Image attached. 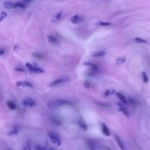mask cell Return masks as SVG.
Here are the masks:
<instances>
[{
    "label": "cell",
    "instance_id": "1",
    "mask_svg": "<svg viewBox=\"0 0 150 150\" xmlns=\"http://www.w3.org/2000/svg\"><path fill=\"white\" fill-rule=\"evenodd\" d=\"M72 103L70 102L69 101L66 100L65 99H58L55 100H51L49 101L47 105L48 107L51 109H55L57 108L60 107L64 105H69L71 104Z\"/></svg>",
    "mask_w": 150,
    "mask_h": 150
},
{
    "label": "cell",
    "instance_id": "2",
    "mask_svg": "<svg viewBox=\"0 0 150 150\" xmlns=\"http://www.w3.org/2000/svg\"><path fill=\"white\" fill-rule=\"evenodd\" d=\"M26 67L28 69V70L32 73H36V74H40V73H43L45 71L41 68L38 67L37 66H35L31 63L27 62L25 63Z\"/></svg>",
    "mask_w": 150,
    "mask_h": 150
},
{
    "label": "cell",
    "instance_id": "3",
    "mask_svg": "<svg viewBox=\"0 0 150 150\" xmlns=\"http://www.w3.org/2000/svg\"><path fill=\"white\" fill-rule=\"evenodd\" d=\"M48 137L49 138L53 144L56 146H60L61 145V141L60 138L57 134L53 131H49L48 132Z\"/></svg>",
    "mask_w": 150,
    "mask_h": 150
},
{
    "label": "cell",
    "instance_id": "4",
    "mask_svg": "<svg viewBox=\"0 0 150 150\" xmlns=\"http://www.w3.org/2000/svg\"><path fill=\"white\" fill-rule=\"evenodd\" d=\"M21 104L24 107L27 108H31L35 106L36 103L35 102V100L33 99H32V98L30 97H28L25 98V99H24L22 100Z\"/></svg>",
    "mask_w": 150,
    "mask_h": 150
},
{
    "label": "cell",
    "instance_id": "5",
    "mask_svg": "<svg viewBox=\"0 0 150 150\" xmlns=\"http://www.w3.org/2000/svg\"><path fill=\"white\" fill-rule=\"evenodd\" d=\"M69 81V79L66 77H62V78H59L56 79L55 80H53V82H52L49 84L50 87H55L56 86L60 85L61 84H63V83H65L66 82H67Z\"/></svg>",
    "mask_w": 150,
    "mask_h": 150
},
{
    "label": "cell",
    "instance_id": "6",
    "mask_svg": "<svg viewBox=\"0 0 150 150\" xmlns=\"http://www.w3.org/2000/svg\"><path fill=\"white\" fill-rule=\"evenodd\" d=\"M15 85L17 87H23L27 88H32L33 85L30 82L27 81H17L15 83Z\"/></svg>",
    "mask_w": 150,
    "mask_h": 150
},
{
    "label": "cell",
    "instance_id": "7",
    "mask_svg": "<svg viewBox=\"0 0 150 150\" xmlns=\"http://www.w3.org/2000/svg\"><path fill=\"white\" fill-rule=\"evenodd\" d=\"M118 105H119V110L120 112H121L123 114L125 115L126 117H130V113L129 112V110H128L125 107H124L123 105H121V104H119V103H117Z\"/></svg>",
    "mask_w": 150,
    "mask_h": 150
},
{
    "label": "cell",
    "instance_id": "8",
    "mask_svg": "<svg viewBox=\"0 0 150 150\" xmlns=\"http://www.w3.org/2000/svg\"><path fill=\"white\" fill-rule=\"evenodd\" d=\"M4 8L7 9L15 8V3L13 1H5L4 2Z\"/></svg>",
    "mask_w": 150,
    "mask_h": 150
},
{
    "label": "cell",
    "instance_id": "9",
    "mask_svg": "<svg viewBox=\"0 0 150 150\" xmlns=\"http://www.w3.org/2000/svg\"><path fill=\"white\" fill-rule=\"evenodd\" d=\"M102 130L103 133L104 134L105 136L109 137L110 135V132L109 129H108L107 125L104 123L102 124Z\"/></svg>",
    "mask_w": 150,
    "mask_h": 150
},
{
    "label": "cell",
    "instance_id": "10",
    "mask_svg": "<svg viewBox=\"0 0 150 150\" xmlns=\"http://www.w3.org/2000/svg\"><path fill=\"white\" fill-rule=\"evenodd\" d=\"M18 132H19V127L18 125H15L13 129H12L11 131H9L8 136H15V135L18 133Z\"/></svg>",
    "mask_w": 150,
    "mask_h": 150
},
{
    "label": "cell",
    "instance_id": "11",
    "mask_svg": "<svg viewBox=\"0 0 150 150\" xmlns=\"http://www.w3.org/2000/svg\"><path fill=\"white\" fill-rule=\"evenodd\" d=\"M114 137H115V140H116V141L117 142L118 145H119V146L120 147V149H121V150H126V149H125V146H124V144L123 143V142L121 141V140L120 139V138L119 136H117V135H115V136H114Z\"/></svg>",
    "mask_w": 150,
    "mask_h": 150
},
{
    "label": "cell",
    "instance_id": "12",
    "mask_svg": "<svg viewBox=\"0 0 150 150\" xmlns=\"http://www.w3.org/2000/svg\"><path fill=\"white\" fill-rule=\"evenodd\" d=\"M116 96L120 99V100L123 103V104H127V100L126 99V97H125L123 95H122L121 93H117Z\"/></svg>",
    "mask_w": 150,
    "mask_h": 150
},
{
    "label": "cell",
    "instance_id": "13",
    "mask_svg": "<svg viewBox=\"0 0 150 150\" xmlns=\"http://www.w3.org/2000/svg\"><path fill=\"white\" fill-rule=\"evenodd\" d=\"M48 39L50 43L53 44H56L58 42L57 38L53 35H50L48 36Z\"/></svg>",
    "mask_w": 150,
    "mask_h": 150
},
{
    "label": "cell",
    "instance_id": "14",
    "mask_svg": "<svg viewBox=\"0 0 150 150\" xmlns=\"http://www.w3.org/2000/svg\"><path fill=\"white\" fill-rule=\"evenodd\" d=\"M7 105L9 109L12 110H15L16 108V105L15 104V103L13 102V101H11V100L8 101L7 103Z\"/></svg>",
    "mask_w": 150,
    "mask_h": 150
},
{
    "label": "cell",
    "instance_id": "15",
    "mask_svg": "<svg viewBox=\"0 0 150 150\" xmlns=\"http://www.w3.org/2000/svg\"><path fill=\"white\" fill-rule=\"evenodd\" d=\"M70 20L71 21V23H73V24H76L78 23H79V21L80 20V18L79 16L77 15H75L71 17Z\"/></svg>",
    "mask_w": 150,
    "mask_h": 150
},
{
    "label": "cell",
    "instance_id": "16",
    "mask_svg": "<svg viewBox=\"0 0 150 150\" xmlns=\"http://www.w3.org/2000/svg\"><path fill=\"white\" fill-rule=\"evenodd\" d=\"M132 41L134 42L135 43H145L147 44V42L145 39H142L141 38H135L132 39Z\"/></svg>",
    "mask_w": 150,
    "mask_h": 150
},
{
    "label": "cell",
    "instance_id": "17",
    "mask_svg": "<svg viewBox=\"0 0 150 150\" xmlns=\"http://www.w3.org/2000/svg\"><path fill=\"white\" fill-rule=\"evenodd\" d=\"M87 145H88V148H90V150H96V148L95 144H94V142H93L92 140H88Z\"/></svg>",
    "mask_w": 150,
    "mask_h": 150
},
{
    "label": "cell",
    "instance_id": "18",
    "mask_svg": "<svg viewBox=\"0 0 150 150\" xmlns=\"http://www.w3.org/2000/svg\"><path fill=\"white\" fill-rule=\"evenodd\" d=\"M62 13H59L55 14V15L53 16V18H52V22H53V23L59 21L60 19L61 16H62Z\"/></svg>",
    "mask_w": 150,
    "mask_h": 150
},
{
    "label": "cell",
    "instance_id": "19",
    "mask_svg": "<svg viewBox=\"0 0 150 150\" xmlns=\"http://www.w3.org/2000/svg\"><path fill=\"white\" fill-rule=\"evenodd\" d=\"M105 54H106V53L104 52L99 51L97 52L96 53H95L94 54V56H95V57H102V56H104V55H105Z\"/></svg>",
    "mask_w": 150,
    "mask_h": 150
},
{
    "label": "cell",
    "instance_id": "20",
    "mask_svg": "<svg viewBox=\"0 0 150 150\" xmlns=\"http://www.w3.org/2000/svg\"><path fill=\"white\" fill-rule=\"evenodd\" d=\"M142 79H143L144 82L145 83H148L149 79H148V76H147V73L146 72H142Z\"/></svg>",
    "mask_w": 150,
    "mask_h": 150
},
{
    "label": "cell",
    "instance_id": "21",
    "mask_svg": "<svg viewBox=\"0 0 150 150\" xmlns=\"http://www.w3.org/2000/svg\"><path fill=\"white\" fill-rule=\"evenodd\" d=\"M7 14L4 11L1 12V14H0V23L3 21L4 19H5L7 18Z\"/></svg>",
    "mask_w": 150,
    "mask_h": 150
},
{
    "label": "cell",
    "instance_id": "22",
    "mask_svg": "<svg viewBox=\"0 0 150 150\" xmlns=\"http://www.w3.org/2000/svg\"><path fill=\"white\" fill-rule=\"evenodd\" d=\"M111 24L112 23H107V22H99L96 24V25L100 26H109L111 25Z\"/></svg>",
    "mask_w": 150,
    "mask_h": 150
},
{
    "label": "cell",
    "instance_id": "23",
    "mask_svg": "<svg viewBox=\"0 0 150 150\" xmlns=\"http://www.w3.org/2000/svg\"><path fill=\"white\" fill-rule=\"evenodd\" d=\"M14 70L16 71V72H25V70H24V69L21 67V66H16V68H14Z\"/></svg>",
    "mask_w": 150,
    "mask_h": 150
},
{
    "label": "cell",
    "instance_id": "24",
    "mask_svg": "<svg viewBox=\"0 0 150 150\" xmlns=\"http://www.w3.org/2000/svg\"><path fill=\"white\" fill-rule=\"evenodd\" d=\"M79 125L80 126V127L82 128L83 130H86L87 129V125L83 121H79Z\"/></svg>",
    "mask_w": 150,
    "mask_h": 150
},
{
    "label": "cell",
    "instance_id": "25",
    "mask_svg": "<svg viewBox=\"0 0 150 150\" xmlns=\"http://www.w3.org/2000/svg\"><path fill=\"white\" fill-rule=\"evenodd\" d=\"M115 93V90L114 89H110V90H108L106 92H105V96H108L109 95H112L113 93Z\"/></svg>",
    "mask_w": 150,
    "mask_h": 150
},
{
    "label": "cell",
    "instance_id": "26",
    "mask_svg": "<svg viewBox=\"0 0 150 150\" xmlns=\"http://www.w3.org/2000/svg\"><path fill=\"white\" fill-rule=\"evenodd\" d=\"M85 65H86L87 66H89L90 67H92L93 69L94 70H97V67L96 65H94V64L93 63H85Z\"/></svg>",
    "mask_w": 150,
    "mask_h": 150
},
{
    "label": "cell",
    "instance_id": "27",
    "mask_svg": "<svg viewBox=\"0 0 150 150\" xmlns=\"http://www.w3.org/2000/svg\"><path fill=\"white\" fill-rule=\"evenodd\" d=\"M125 59L124 58H119L116 60V63L117 65H121V64L125 62Z\"/></svg>",
    "mask_w": 150,
    "mask_h": 150
},
{
    "label": "cell",
    "instance_id": "28",
    "mask_svg": "<svg viewBox=\"0 0 150 150\" xmlns=\"http://www.w3.org/2000/svg\"><path fill=\"white\" fill-rule=\"evenodd\" d=\"M48 149H48L46 147H42L41 146H37L36 147L35 150H48Z\"/></svg>",
    "mask_w": 150,
    "mask_h": 150
},
{
    "label": "cell",
    "instance_id": "29",
    "mask_svg": "<svg viewBox=\"0 0 150 150\" xmlns=\"http://www.w3.org/2000/svg\"><path fill=\"white\" fill-rule=\"evenodd\" d=\"M52 121L54 123L56 124V125H60L61 124V122L60 121L59 119H56V118H53L52 119Z\"/></svg>",
    "mask_w": 150,
    "mask_h": 150
},
{
    "label": "cell",
    "instance_id": "30",
    "mask_svg": "<svg viewBox=\"0 0 150 150\" xmlns=\"http://www.w3.org/2000/svg\"><path fill=\"white\" fill-rule=\"evenodd\" d=\"M33 55L34 57L36 58H38V59H42L43 58L42 55L41 53H34L33 54Z\"/></svg>",
    "mask_w": 150,
    "mask_h": 150
},
{
    "label": "cell",
    "instance_id": "31",
    "mask_svg": "<svg viewBox=\"0 0 150 150\" xmlns=\"http://www.w3.org/2000/svg\"><path fill=\"white\" fill-rule=\"evenodd\" d=\"M23 150H31V147L30 144L28 143L26 144L25 146V147H24Z\"/></svg>",
    "mask_w": 150,
    "mask_h": 150
},
{
    "label": "cell",
    "instance_id": "32",
    "mask_svg": "<svg viewBox=\"0 0 150 150\" xmlns=\"http://www.w3.org/2000/svg\"><path fill=\"white\" fill-rule=\"evenodd\" d=\"M5 52V50L3 48L0 49V56L3 55Z\"/></svg>",
    "mask_w": 150,
    "mask_h": 150
},
{
    "label": "cell",
    "instance_id": "33",
    "mask_svg": "<svg viewBox=\"0 0 150 150\" xmlns=\"http://www.w3.org/2000/svg\"><path fill=\"white\" fill-rule=\"evenodd\" d=\"M106 148H107V150H112L111 148H110L109 147H106Z\"/></svg>",
    "mask_w": 150,
    "mask_h": 150
},
{
    "label": "cell",
    "instance_id": "34",
    "mask_svg": "<svg viewBox=\"0 0 150 150\" xmlns=\"http://www.w3.org/2000/svg\"><path fill=\"white\" fill-rule=\"evenodd\" d=\"M48 150H54L53 149H52V148H51V149H49Z\"/></svg>",
    "mask_w": 150,
    "mask_h": 150
}]
</instances>
